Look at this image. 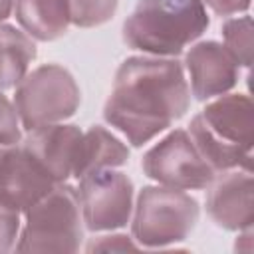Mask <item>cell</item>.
<instances>
[{
	"instance_id": "cell-6",
	"label": "cell",
	"mask_w": 254,
	"mask_h": 254,
	"mask_svg": "<svg viewBox=\"0 0 254 254\" xmlns=\"http://www.w3.org/2000/svg\"><path fill=\"white\" fill-rule=\"evenodd\" d=\"M12 103L20 125L32 131L73 117L81 103V91L75 77L64 65L44 64L24 75L16 85Z\"/></svg>"
},
{
	"instance_id": "cell-14",
	"label": "cell",
	"mask_w": 254,
	"mask_h": 254,
	"mask_svg": "<svg viewBox=\"0 0 254 254\" xmlns=\"http://www.w3.org/2000/svg\"><path fill=\"white\" fill-rule=\"evenodd\" d=\"M129 161L127 145L101 125H91L81 135L73 177L81 179L99 169H117Z\"/></svg>"
},
{
	"instance_id": "cell-7",
	"label": "cell",
	"mask_w": 254,
	"mask_h": 254,
	"mask_svg": "<svg viewBox=\"0 0 254 254\" xmlns=\"http://www.w3.org/2000/svg\"><path fill=\"white\" fill-rule=\"evenodd\" d=\"M141 169L157 185L179 190H202L216 177L185 129H175L155 143L143 155Z\"/></svg>"
},
{
	"instance_id": "cell-12",
	"label": "cell",
	"mask_w": 254,
	"mask_h": 254,
	"mask_svg": "<svg viewBox=\"0 0 254 254\" xmlns=\"http://www.w3.org/2000/svg\"><path fill=\"white\" fill-rule=\"evenodd\" d=\"M81 135L83 131L77 125L52 123L28 131L20 145L48 171L56 183H65L73 177Z\"/></svg>"
},
{
	"instance_id": "cell-16",
	"label": "cell",
	"mask_w": 254,
	"mask_h": 254,
	"mask_svg": "<svg viewBox=\"0 0 254 254\" xmlns=\"http://www.w3.org/2000/svg\"><path fill=\"white\" fill-rule=\"evenodd\" d=\"M222 38L224 48L234 58V62L242 67H250L252 64V18L248 14L238 18H226L222 22Z\"/></svg>"
},
{
	"instance_id": "cell-10",
	"label": "cell",
	"mask_w": 254,
	"mask_h": 254,
	"mask_svg": "<svg viewBox=\"0 0 254 254\" xmlns=\"http://www.w3.org/2000/svg\"><path fill=\"white\" fill-rule=\"evenodd\" d=\"M189 75L190 95L198 101H206L228 93L240 75V65L228 54V50L214 40L196 42L185 54V64Z\"/></svg>"
},
{
	"instance_id": "cell-18",
	"label": "cell",
	"mask_w": 254,
	"mask_h": 254,
	"mask_svg": "<svg viewBox=\"0 0 254 254\" xmlns=\"http://www.w3.org/2000/svg\"><path fill=\"white\" fill-rule=\"evenodd\" d=\"M20 141H22V131H20V119L16 107L0 89V147L18 145Z\"/></svg>"
},
{
	"instance_id": "cell-5",
	"label": "cell",
	"mask_w": 254,
	"mask_h": 254,
	"mask_svg": "<svg viewBox=\"0 0 254 254\" xmlns=\"http://www.w3.org/2000/svg\"><path fill=\"white\" fill-rule=\"evenodd\" d=\"M131 214V238L141 248H165L189 238L200 208L185 190L147 185L139 190Z\"/></svg>"
},
{
	"instance_id": "cell-3",
	"label": "cell",
	"mask_w": 254,
	"mask_h": 254,
	"mask_svg": "<svg viewBox=\"0 0 254 254\" xmlns=\"http://www.w3.org/2000/svg\"><path fill=\"white\" fill-rule=\"evenodd\" d=\"M200 0H137L123 22V42L145 56L177 58L208 28Z\"/></svg>"
},
{
	"instance_id": "cell-22",
	"label": "cell",
	"mask_w": 254,
	"mask_h": 254,
	"mask_svg": "<svg viewBox=\"0 0 254 254\" xmlns=\"http://www.w3.org/2000/svg\"><path fill=\"white\" fill-rule=\"evenodd\" d=\"M14 12V0H0V22H4Z\"/></svg>"
},
{
	"instance_id": "cell-20",
	"label": "cell",
	"mask_w": 254,
	"mask_h": 254,
	"mask_svg": "<svg viewBox=\"0 0 254 254\" xmlns=\"http://www.w3.org/2000/svg\"><path fill=\"white\" fill-rule=\"evenodd\" d=\"M141 248L131 236L125 234H105L91 238L89 244L85 246V252H127V250H137Z\"/></svg>"
},
{
	"instance_id": "cell-21",
	"label": "cell",
	"mask_w": 254,
	"mask_h": 254,
	"mask_svg": "<svg viewBox=\"0 0 254 254\" xmlns=\"http://www.w3.org/2000/svg\"><path fill=\"white\" fill-rule=\"evenodd\" d=\"M204 6H208L216 16H232L238 12H246L252 4V0H200Z\"/></svg>"
},
{
	"instance_id": "cell-2",
	"label": "cell",
	"mask_w": 254,
	"mask_h": 254,
	"mask_svg": "<svg viewBox=\"0 0 254 254\" xmlns=\"http://www.w3.org/2000/svg\"><path fill=\"white\" fill-rule=\"evenodd\" d=\"M189 135L216 175L232 169L250 171L254 145L250 97L244 93L218 95L190 119Z\"/></svg>"
},
{
	"instance_id": "cell-11",
	"label": "cell",
	"mask_w": 254,
	"mask_h": 254,
	"mask_svg": "<svg viewBox=\"0 0 254 254\" xmlns=\"http://www.w3.org/2000/svg\"><path fill=\"white\" fill-rule=\"evenodd\" d=\"M206 189V214L218 228L230 232L252 228L254 185L250 171H224L222 177H214V181Z\"/></svg>"
},
{
	"instance_id": "cell-19",
	"label": "cell",
	"mask_w": 254,
	"mask_h": 254,
	"mask_svg": "<svg viewBox=\"0 0 254 254\" xmlns=\"http://www.w3.org/2000/svg\"><path fill=\"white\" fill-rule=\"evenodd\" d=\"M20 234V212L0 204V254L14 250Z\"/></svg>"
},
{
	"instance_id": "cell-17",
	"label": "cell",
	"mask_w": 254,
	"mask_h": 254,
	"mask_svg": "<svg viewBox=\"0 0 254 254\" xmlns=\"http://www.w3.org/2000/svg\"><path fill=\"white\" fill-rule=\"evenodd\" d=\"M69 20L77 28H97L107 24L115 12L119 0H65Z\"/></svg>"
},
{
	"instance_id": "cell-15",
	"label": "cell",
	"mask_w": 254,
	"mask_h": 254,
	"mask_svg": "<svg viewBox=\"0 0 254 254\" xmlns=\"http://www.w3.org/2000/svg\"><path fill=\"white\" fill-rule=\"evenodd\" d=\"M38 56L36 42L12 24L0 22V89L16 87Z\"/></svg>"
},
{
	"instance_id": "cell-8",
	"label": "cell",
	"mask_w": 254,
	"mask_h": 254,
	"mask_svg": "<svg viewBox=\"0 0 254 254\" xmlns=\"http://www.w3.org/2000/svg\"><path fill=\"white\" fill-rule=\"evenodd\" d=\"M77 198L83 226L111 232L127 226L133 212V181L115 169H99L79 179Z\"/></svg>"
},
{
	"instance_id": "cell-1",
	"label": "cell",
	"mask_w": 254,
	"mask_h": 254,
	"mask_svg": "<svg viewBox=\"0 0 254 254\" xmlns=\"http://www.w3.org/2000/svg\"><path fill=\"white\" fill-rule=\"evenodd\" d=\"M190 105L185 67L175 58L131 56L115 71L103 119L133 147H143L179 121Z\"/></svg>"
},
{
	"instance_id": "cell-13",
	"label": "cell",
	"mask_w": 254,
	"mask_h": 254,
	"mask_svg": "<svg viewBox=\"0 0 254 254\" xmlns=\"http://www.w3.org/2000/svg\"><path fill=\"white\" fill-rule=\"evenodd\" d=\"M14 16L20 28L38 42L62 38L71 24L65 0H14Z\"/></svg>"
},
{
	"instance_id": "cell-9",
	"label": "cell",
	"mask_w": 254,
	"mask_h": 254,
	"mask_svg": "<svg viewBox=\"0 0 254 254\" xmlns=\"http://www.w3.org/2000/svg\"><path fill=\"white\" fill-rule=\"evenodd\" d=\"M56 181L48 171L18 143L0 147V204L24 214L44 194L52 190Z\"/></svg>"
},
{
	"instance_id": "cell-4",
	"label": "cell",
	"mask_w": 254,
	"mask_h": 254,
	"mask_svg": "<svg viewBox=\"0 0 254 254\" xmlns=\"http://www.w3.org/2000/svg\"><path fill=\"white\" fill-rule=\"evenodd\" d=\"M16 252H77L83 240V218L77 189L56 183L48 194L24 212Z\"/></svg>"
}]
</instances>
